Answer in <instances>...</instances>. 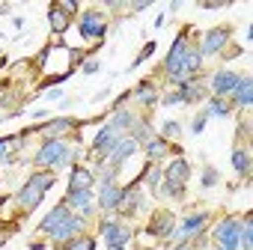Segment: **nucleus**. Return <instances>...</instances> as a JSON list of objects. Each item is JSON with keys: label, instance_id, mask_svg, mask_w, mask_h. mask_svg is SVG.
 I'll list each match as a JSON object with an SVG mask.
<instances>
[{"label": "nucleus", "instance_id": "f257e3e1", "mask_svg": "<svg viewBox=\"0 0 253 250\" xmlns=\"http://www.w3.org/2000/svg\"><path fill=\"white\" fill-rule=\"evenodd\" d=\"M66 161H69V146L60 143V140L45 143L39 149V155H36V164H42V167H48V164H66Z\"/></svg>", "mask_w": 253, "mask_h": 250}, {"label": "nucleus", "instance_id": "f03ea898", "mask_svg": "<svg viewBox=\"0 0 253 250\" xmlns=\"http://www.w3.org/2000/svg\"><path fill=\"white\" fill-rule=\"evenodd\" d=\"M238 229H241V223H238L235 217H226V220L214 229V238L220 241L223 250H235V247H238Z\"/></svg>", "mask_w": 253, "mask_h": 250}, {"label": "nucleus", "instance_id": "7ed1b4c3", "mask_svg": "<svg viewBox=\"0 0 253 250\" xmlns=\"http://www.w3.org/2000/svg\"><path fill=\"white\" fill-rule=\"evenodd\" d=\"M81 33H84L86 39H101V36H104V21H101V15H98V12H86V15L81 18Z\"/></svg>", "mask_w": 253, "mask_h": 250}, {"label": "nucleus", "instance_id": "20e7f679", "mask_svg": "<svg viewBox=\"0 0 253 250\" xmlns=\"http://www.w3.org/2000/svg\"><path fill=\"white\" fill-rule=\"evenodd\" d=\"M185 54H188V42H185V36H179V39L173 42V51L167 54V75H170V78L179 72V66H182V60H185Z\"/></svg>", "mask_w": 253, "mask_h": 250}, {"label": "nucleus", "instance_id": "39448f33", "mask_svg": "<svg viewBox=\"0 0 253 250\" xmlns=\"http://www.w3.org/2000/svg\"><path fill=\"white\" fill-rule=\"evenodd\" d=\"M200 60H203V54H200V51H188V54H185V60H182V66H179V72L173 75V81H188V78L200 69Z\"/></svg>", "mask_w": 253, "mask_h": 250}, {"label": "nucleus", "instance_id": "423d86ee", "mask_svg": "<svg viewBox=\"0 0 253 250\" xmlns=\"http://www.w3.org/2000/svg\"><path fill=\"white\" fill-rule=\"evenodd\" d=\"M42 197H45V191H42L39 185H33V182H27V185L21 188V194H18V203H21L24 208H36V206L42 203Z\"/></svg>", "mask_w": 253, "mask_h": 250}, {"label": "nucleus", "instance_id": "0eeeda50", "mask_svg": "<svg viewBox=\"0 0 253 250\" xmlns=\"http://www.w3.org/2000/svg\"><path fill=\"white\" fill-rule=\"evenodd\" d=\"M81 226H84V220H81V217H72V214H69V217H66V220H63V223H60L57 229H51V238H54V241H66V238H72V235H75V232H78Z\"/></svg>", "mask_w": 253, "mask_h": 250}, {"label": "nucleus", "instance_id": "6e6552de", "mask_svg": "<svg viewBox=\"0 0 253 250\" xmlns=\"http://www.w3.org/2000/svg\"><path fill=\"white\" fill-rule=\"evenodd\" d=\"M226 36H229V30H226V27L211 30V33L206 36V42H203V54H214V51H220V48H223V42H226Z\"/></svg>", "mask_w": 253, "mask_h": 250}, {"label": "nucleus", "instance_id": "1a4fd4ad", "mask_svg": "<svg viewBox=\"0 0 253 250\" xmlns=\"http://www.w3.org/2000/svg\"><path fill=\"white\" fill-rule=\"evenodd\" d=\"M164 176H167V182H170V185H179V188H182V182L188 179V161L176 158V161L167 167V173H164Z\"/></svg>", "mask_w": 253, "mask_h": 250}, {"label": "nucleus", "instance_id": "9d476101", "mask_svg": "<svg viewBox=\"0 0 253 250\" xmlns=\"http://www.w3.org/2000/svg\"><path fill=\"white\" fill-rule=\"evenodd\" d=\"M134 149H137V143H134V140H116V146H113L107 155H110V161H113V164H122L125 158L134 152Z\"/></svg>", "mask_w": 253, "mask_h": 250}, {"label": "nucleus", "instance_id": "9b49d317", "mask_svg": "<svg viewBox=\"0 0 253 250\" xmlns=\"http://www.w3.org/2000/svg\"><path fill=\"white\" fill-rule=\"evenodd\" d=\"M92 182H95V179H92V173H89V170L75 167V170H72V188H69V191H89V188H92Z\"/></svg>", "mask_w": 253, "mask_h": 250}, {"label": "nucleus", "instance_id": "f8f14e48", "mask_svg": "<svg viewBox=\"0 0 253 250\" xmlns=\"http://www.w3.org/2000/svg\"><path fill=\"white\" fill-rule=\"evenodd\" d=\"M149 232H155V235H173V214L170 211H161L152 223H149Z\"/></svg>", "mask_w": 253, "mask_h": 250}, {"label": "nucleus", "instance_id": "ddd939ff", "mask_svg": "<svg viewBox=\"0 0 253 250\" xmlns=\"http://www.w3.org/2000/svg\"><path fill=\"white\" fill-rule=\"evenodd\" d=\"M235 83H238V78H235L232 72H220V75H214V78H211V89H214L217 95L229 92V89H232Z\"/></svg>", "mask_w": 253, "mask_h": 250}, {"label": "nucleus", "instance_id": "4468645a", "mask_svg": "<svg viewBox=\"0 0 253 250\" xmlns=\"http://www.w3.org/2000/svg\"><path fill=\"white\" fill-rule=\"evenodd\" d=\"M66 217H69V208H66V206H57V208H54V211H51V214H48V217L42 220V226H39V229L51 235V229H57V226H60V223H63Z\"/></svg>", "mask_w": 253, "mask_h": 250}, {"label": "nucleus", "instance_id": "2eb2a0df", "mask_svg": "<svg viewBox=\"0 0 253 250\" xmlns=\"http://www.w3.org/2000/svg\"><path fill=\"white\" fill-rule=\"evenodd\" d=\"M48 24H51L54 33H66V27H69V12H63L60 6H51V12H48Z\"/></svg>", "mask_w": 253, "mask_h": 250}, {"label": "nucleus", "instance_id": "dca6fc26", "mask_svg": "<svg viewBox=\"0 0 253 250\" xmlns=\"http://www.w3.org/2000/svg\"><path fill=\"white\" fill-rule=\"evenodd\" d=\"M128 238H131L128 229H122V226H116V223H107V226H104V241H107V244H125Z\"/></svg>", "mask_w": 253, "mask_h": 250}, {"label": "nucleus", "instance_id": "f3484780", "mask_svg": "<svg viewBox=\"0 0 253 250\" xmlns=\"http://www.w3.org/2000/svg\"><path fill=\"white\" fill-rule=\"evenodd\" d=\"M116 131L113 128H101L98 131V137H95V152H110L113 146H116Z\"/></svg>", "mask_w": 253, "mask_h": 250}, {"label": "nucleus", "instance_id": "a211bd4d", "mask_svg": "<svg viewBox=\"0 0 253 250\" xmlns=\"http://www.w3.org/2000/svg\"><path fill=\"white\" fill-rule=\"evenodd\" d=\"M203 223H206V214H197V217H188V220L182 223V229H179V238H188V235H197V232L203 229Z\"/></svg>", "mask_w": 253, "mask_h": 250}, {"label": "nucleus", "instance_id": "6ab92c4d", "mask_svg": "<svg viewBox=\"0 0 253 250\" xmlns=\"http://www.w3.org/2000/svg\"><path fill=\"white\" fill-rule=\"evenodd\" d=\"M119 200H122V194H119L113 185H104V188H101V206H104V208H119Z\"/></svg>", "mask_w": 253, "mask_h": 250}, {"label": "nucleus", "instance_id": "aec40b11", "mask_svg": "<svg viewBox=\"0 0 253 250\" xmlns=\"http://www.w3.org/2000/svg\"><path fill=\"white\" fill-rule=\"evenodd\" d=\"M232 89H235V101H238V104H244V107H247V104L253 101V92H250V81H247V78H244V81H238Z\"/></svg>", "mask_w": 253, "mask_h": 250}, {"label": "nucleus", "instance_id": "412c9836", "mask_svg": "<svg viewBox=\"0 0 253 250\" xmlns=\"http://www.w3.org/2000/svg\"><path fill=\"white\" fill-rule=\"evenodd\" d=\"M69 203H72V206H78L81 211H89V208H92V206H89V203H92L89 191H69Z\"/></svg>", "mask_w": 253, "mask_h": 250}, {"label": "nucleus", "instance_id": "4be33fe9", "mask_svg": "<svg viewBox=\"0 0 253 250\" xmlns=\"http://www.w3.org/2000/svg\"><path fill=\"white\" fill-rule=\"evenodd\" d=\"M232 167H235L238 173H244V176H247V173H250V155H247V152H241V149H235V152H232Z\"/></svg>", "mask_w": 253, "mask_h": 250}, {"label": "nucleus", "instance_id": "5701e85b", "mask_svg": "<svg viewBox=\"0 0 253 250\" xmlns=\"http://www.w3.org/2000/svg\"><path fill=\"white\" fill-rule=\"evenodd\" d=\"M21 143H24V134H18V137H12V140H0V155L6 158V155H9L12 149H18ZM3 158H0V161H3Z\"/></svg>", "mask_w": 253, "mask_h": 250}, {"label": "nucleus", "instance_id": "b1692460", "mask_svg": "<svg viewBox=\"0 0 253 250\" xmlns=\"http://www.w3.org/2000/svg\"><path fill=\"white\" fill-rule=\"evenodd\" d=\"M134 134H137V140H134V143H143V146H149V143L155 140V134H152V128H149V125H137V128H134Z\"/></svg>", "mask_w": 253, "mask_h": 250}, {"label": "nucleus", "instance_id": "393cba45", "mask_svg": "<svg viewBox=\"0 0 253 250\" xmlns=\"http://www.w3.org/2000/svg\"><path fill=\"white\" fill-rule=\"evenodd\" d=\"M69 128H72V122H69V119H57V122H51L48 128H45V134H48V137H51V134L57 137L60 131H69Z\"/></svg>", "mask_w": 253, "mask_h": 250}, {"label": "nucleus", "instance_id": "a878e982", "mask_svg": "<svg viewBox=\"0 0 253 250\" xmlns=\"http://www.w3.org/2000/svg\"><path fill=\"white\" fill-rule=\"evenodd\" d=\"M146 155H149V158H161V155H167V143H164V140H152V143L146 146Z\"/></svg>", "mask_w": 253, "mask_h": 250}, {"label": "nucleus", "instance_id": "bb28decb", "mask_svg": "<svg viewBox=\"0 0 253 250\" xmlns=\"http://www.w3.org/2000/svg\"><path fill=\"white\" fill-rule=\"evenodd\" d=\"M137 98L149 104V101H155V89H152L149 83H140V89H137Z\"/></svg>", "mask_w": 253, "mask_h": 250}, {"label": "nucleus", "instance_id": "cd10ccee", "mask_svg": "<svg viewBox=\"0 0 253 250\" xmlns=\"http://www.w3.org/2000/svg\"><path fill=\"white\" fill-rule=\"evenodd\" d=\"M92 247H95L92 238H78L75 244H69V250H92Z\"/></svg>", "mask_w": 253, "mask_h": 250}, {"label": "nucleus", "instance_id": "c85d7f7f", "mask_svg": "<svg viewBox=\"0 0 253 250\" xmlns=\"http://www.w3.org/2000/svg\"><path fill=\"white\" fill-rule=\"evenodd\" d=\"M128 122H131V119H128V113H116V116H113V125H110V128H113V131H116V128H125Z\"/></svg>", "mask_w": 253, "mask_h": 250}, {"label": "nucleus", "instance_id": "c756f323", "mask_svg": "<svg viewBox=\"0 0 253 250\" xmlns=\"http://www.w3.org/2000/svg\"><path fill=\"white\" fill-rule=\"evenodd\" d=\"M214 182H217V173H214V170H211V167H209V170H206V173H203V185H206V188H211V185H214Z\"/></svg>", "mask_w": 253, "mask_h": 250}, {"label": "nucleus", "instance_id": "7c9ffc66", "mask_svg": "<svg viewBox=\"0 0 253 250\" xmlns=\"http://www.w3.org/2000/svg\"><path fill=\"white\" fill-rule=\"evenodd\" d=\"M209 113H211V116H223V113H226V104H223V101H214Z\"/></svg>", "mask_w": 253, "mask_h": 250}, {"label": "nucleus", "instance_id": "2f4dec72", "mask_svg": "<svg viewBox=\"0 0 253 250\" xmlns=\"http://www.w3.org/2000/svg\"><path fill=\"white\" fill-rule=\"evenodd\" d=\"M164 134H167V137H179V125H176V122H167V125H164Z\"/></svg>", "mask_w": 253, "mask_h": 250}, {"label": "nucleus", "instance_id": "473e14b6", "mask_svg": "<svg viewBox=\"0 0 253 250\" xmlns=\"http://www.w3.org/2000/svg\"><path fill=\"white\" fill-rule=\"evenodd\" d=\"M152 51H155V42H149V45H146V48L140 51V57H137V63H143V60H146V57H149ZM137 63H134V66H137Z\"/></svg>", "mask_w": 253, "mask_h": 250}, {"label": "nucleus", "instance_id": "72a5a7b5", "mask_svg": "<svg viewBox=\"0 0 253 250\" xmlns=\"http://www.w3.org/2000/svg\"><path fill=\"white\" fill-rule=\"evenodd\" d=\"M203 125H206V113H200V116H197V122H194V134H200V131H203Z\"/></svg>", "mask_w": 253, "mask_h": 250}, {"label": "nucleus", "instance_id": "f704fd0d", "mask_svg": "<svg viewBox=\"0 0 253 250\" xmlns=\"http://www.w3.org/2000/svg\"><path fill=\"white\" fill-rule=\"evenodd\" d=\"M95 69H98V63H95V60H89V63L84 66V72H95Z\"/></svg>", "mask_w": 253, "mask_h": 250}, {"label": "nucleus", "instance_id": "c9c22d12", "mask_svg": "<svg viewBox=\"0 0 253 250\" xmlns=\"http://www.w3.org/2000/svg\"><path fill=\"white\" fill-rule=\"evenodd\" d=\"M110 250H125V244H110Z\"/></svg>", "mask_w": 253, "mask_h": 250}, {"label": "nucleus", "instance_id": "e433bc0d", "mask_svg": "<svg viewBox=\"0 0 253 250\" xmlns=\"http://www.w3.org/2000/svg\"><path fill=\"white\" fill-rule=\"evenodd\" d=\"M0 95H3V86H0Z\"/></svg>", "mask_w": 253, "mask_h": 250}, {"label": "nucleus", "instance_id": "4c0bfd02", "mask_svg": "<svg viewBox=\"0 0 253 250\" xmlns=\"http://www.w3.org/2000/svg\"><path fill=\"white\" fill-rule=\"evenodd\" d=\"M0 244H3V235H0Z\"/></svg>", "mask_w": 253, "mask_h": 250}, {"label": "nucleus", "instance_id": "58836bf2", "mask_svg": "<svg viewBox=\"0 0 253 250\" xmlns=\"http://www.w3.org/2000/svg\"><path fill=\"white\" fill-rule=\"evenodd\" d=\"M179 250H188V247H179Z\"/></svg>", "mask_w": 253, "mask_h": 250}]
</instances>
